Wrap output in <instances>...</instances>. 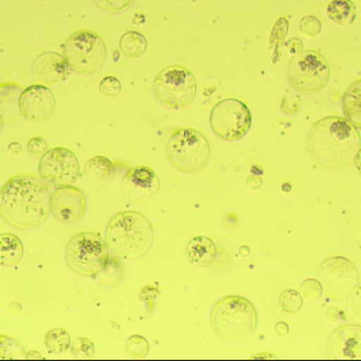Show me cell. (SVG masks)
I'll return each mask as SVG.
<instances>
[{
  "label": "cell",
  "instance_id": "obj_1",
  "mask_svg": "<svg viewBox=\"0 0 361 361\" xmlns=\"http://www.w3.org/2000/svg\"><path fill=\"white\" fill-rule=\"evenodd\" d=\"M52 196L45 181L32 175L12 177L0 192V213L20 229L42 225L51 211Z\"/></svg>",
  "mask_w": 361,
  "mask_h": 361
},
{
  "label": "cell",
  "instance_id": "obj_2",
  "mask_svg": "<svg viewBox=\"0 0 361 361\" xmlns=\"http://www.w3.org/2000/svg\"><path fill=\"white\" fill-rule=\"evenodd\" d=\"M307 147L319 166L340 170L354 161L361 147L360 135L348 120L331 116L319 120L310 128Z\"/></svg>",
  "mask_w": 361,
  "mask_h": 361
},
{
  "label": "cell",
  "instance_id": "obj_3",
  "mask_svg": "<svg viewBox=\"0 0 361 361\" xmlns=\"http://www.w3.org/2000/svg\"><path fill=\"white\" fill-rule=\"evenodd\" d=\"M154 231L147 217L134 211L118 213L109 221L106 243L114 255L124 259H136L151 248Z\"/></svg>",
  "mask_w": 361,
  "mask_h": 361
},
{
  "label": "cell",
  "instance_id": "obj_4",
  "mask_svg": "<svg viewBox=\"0 0 361 361\" xmlns=\"http://www.w3.org/2000/svg\"><path fill=\"white\" fill-rule=\"evenodd\" d=\"M217 336L229 341H242L252 335L257 324L255 306L238 295H230L217 302L211 316Z\"/></svg>",
  "mask_w": 361,
  "mask_h": 361
},
{
  "label": "cell",
  "instance_id": "obj_5",
  "mask_svg": "<svg viewBox=\"0 0 361 361\" xmlns=\"http://www.w3.org/2000/svg\"><path fill=\"white\" fill-rule=\"evenodd\" d=\"M166 155L171 164L183 172H195L210 159L208 139L194 128H180L173 132L166 143Z\"/></svg>",
  "mask_w": 361,
  "mask_h": 361
},
{
  "label": "cell",
  "instance_id": "obj_6",
  "mask_svg": "<svg viewBox=\"0 0 361 361\" xmlns=\"http://www.w3.org/2000/svg\"><path fill=\"white\" fill-rule=\"evenodd\" d=\"M109 255V245L94 232H81L73 236L65 250V259L71 270L94 278L104 267Z\"/></svg>",
  "mask_w": 361,
  "mask_h": 361
},
{
  "label": "cell",
  "instance_id": "obj_7",
  "mask_svg": "<svg viewBox=\"0 0 361 361\" xmlns=\"http://www.w3.org/2000/svg\"><path fill=\"white\" fill-rule=\"evenodd\" d=\"M63 52L71 71L78 73H96L103 66L107 56L102 37L90 30L71 35L64 44Z\"/></svg>",
  "mask_w": 361,
  "mask_h": 361
},
{
  "label": "cell",
  "instance_id": "obj_8",
  "mask_svg": "<svg viewBox=\"0 0 361 361\" xmlns=\"http://www.w3.org/2000/svg\"><path fill=\"white\" fill-rule=\"evenodd\" d=\"M197 83L189 69L169 66L162 69L154 82L156 98L164 106L178 109L187 106L195 98Z\"/></svg>",
  "mask_w": 361,
  "mask_h": 361
},
{
  "label": "cell",
  "instance_id": "obj_9",
  "mask_svg": "<svg viewBox=\"0 0 361 361\" xmlns=\"http://www.w3.org/2000/svg\"><path fill=\"white\" fill-rule=\"evenodd\" d=\"M287 77L289 83L299 92H316L329 82L331 67L320 52L304 50L289 61Z\"/></svg>",
  "mask_w": 361,
  "mask_h": 361
},
{
  "label": "cell",
  "instance_id": "obj_10",
  "mask_svg": "<svg viewBox=\"0 0 361 361\" xmlns=\"http://www.w3.org/2000/svg\"><path fill=\"white\" fill-rule=\"evenodd\" d=\"M252 115L243 101L221 100L211 111L210 126L214 134L226 141L242 139L250 130Z\"/></svg>",
  "mask_w": 361,
  "mask_h": 361
},
{
  "label": "cell",
  "instance_id": "obj_11",
  "mask_svg": "<svg viewBox=\"0 0 361 361\" xmlns=\"http://www.w3.org/2000/svg\"><path fill=\"white\" fill-rule=\"evenodd\" d=\"M317 276L325 295L331 299L348 297L359 282L358 270L355 264L340 255L323 262Z\"/></svg>",
  "mask_w": 361,
  "mask_h": 361
},
{
  "label": "cell",
  "instance_id": "obj_12",
  "mask_svg": "<svg viewBox=\"0 0 361 361\" xmlns=\"http://www.w3.org/2000/svg\"><path fill=\"white\" fill-rule=\"evenodd\" d=\"M39 171L41 178L48 185L68 187L79 177V160L71 149L54 147L42 157Z\"/></svg>",
  "mask_w": 361,
  "mask_h": 361
},
{
  "label": "cell",
  "instance_id": "obj_13",
  "mask_svg": "<svg viewBox=\"0 0 361 361\" xmlns=\"http://www.w3.org/2000/svg\"><path fill=\"white\" fill-rule=\"evenodd\" d=\"M122 188L128 202L147 204L159 193L160 181L151 168L139 166L126 173L122 181Z\"/></svg>",
  "mask_w": 361,
  "mask_h": 361
},
{
  "label": "cell",
  "instance_id": "obj_14",
  "mask_svg": "<svg viewBox=\"0 0 361 361\" xmlns=\"http://www.w3.org/2000/svg\"><path fill=\"white\" fill-rule=\"evenodd\" d=\"M20 113L31 121L47 119L56 109V101L54 92L42 84H35L23 90L20 97Z\"/></svg>",
  "mask_w": 361,
  "mask_h": 361
},
{
  "label": "cell",
  "instance_id": "obj_15",
  "mask_svg": "<svg viewBox=\"0 0 361 361\" xmlns=\"http://www.w3.org/2000/svg\"><path fill=\"white\" fill-rule=\"evenodd\" d=\"M329 357L335 360H361V326L346 324L338 327L327 343Z\"/></svg>",
  "mask_w": 361,
  "mask_h": 361
},
{
  "label": "cell",
  "instance_id": "obj_16",
  "mask_svg": "<svg viewBox=\"0 0 361 361\" xmlns=\"http://www.w3.org/2000/svg\"><path fill=\"white\" fill-rule=\"evenodd\" d=\"M86 198L83 192L75 187L59 188L51 200V212L65 223L77 221L86 211Z\"/></svg>",
  "mask_w": 361,
  "mask_h": 361
},
{
  "label": "cell",
  "instance_id": "obj_17",
  "mask_svg": "<svg viewBox=\"0 0 361 361\" xmlns=\"http://www.w3.org/2000/svg\"><path fill=\"white\" fill-rule=\"evenodd\" d=\"M68 63L58 52H44L32 65L33 78L42 85L54 86L63 83L68 77Z\"/></svg>",
  "mask_w": 361,
  "mask_h": 361
},
{
  "label": "cell",
  "instance_id": "obj_18",
  "mask_svg": "<svg viewBox=\"0 0 361 361\" xmlns=\"http://www.w3.org/2000/svg\"><path fill=\"white\" fill-rule=\"evenodd\" d=\"M84 175L90 185L103 188L113 181L115 177V166L105 156H94L85 164Z\"/></svg>",
  "mask_w": 361,
  "mask_h": 361
},
{
  "label": "cell",
  "instance_id": "obj_19",
  "mask_svg": "<svg viewBox=\"0 0 361 361\" xmlns=\"http://www.w3.org/2000/svg\"><path fill=\"white\" fill-rule=\"evenodd\" d=\"M188 259L197 267L211 265L216 259L217 250L214 242L207 236H195L187 246Z\"/></svg>",
  "mask_w": 361,
  "mask_h": 361
},
{
  "label": "cell",
  "instance_id": "obj_20",
  "mask_svg": "<svg viewBox=\"0 0 361 361\" xmlns=\"http://www.w3.org/2000/svg\"><path fill=\"white\" fill-rule=\"evenodd\" d=\"M342 111L345 119L361 130V79L353 82L344 92Z\"/></svg>",
  "mask_w": 361,
  "mask_h": 361
},
{
  "label": "cell",
  "instance_id": "obj_21",
  "mask_svg": "<svg viewBox=\"0 0 361 361\" xmlns=\"http://www.w3.org/2000/svg\"><path fill=\"white\" fill-rule=\"evenodd\" d=\"M327 16L335 26H350L356 20V6L352 0H331Z\"/></svg>",
  "mask_w": 361,
  "mask_h": 361
},
{
  "label": "cell",
  "instance_id": "obj_22",
  "mask_svg": "<svg viewBox=\"0 0 361 361\" xmlns=\"http://www.w3.org/2000/svg\"><path fill=\"white\" fill-rule=\"evenodd\" d=\"M24 255L22 240L12 233L0 235V261L5 266L18 263Z\"/></svg>",
  "mask_w": 361,
  "mask_h": 361
},
{
  "label": "cell",
  "instance_id": "obj_23",
  "mask_svg": "<svg viewBox=\"0 0 361 361\" xmlns=\"http://www.w3.org/2000/svg\"><path fill=\"white\" fill-rule=\"evenodd\" d=\"M120 51L128 59H138L147 50V41L145 35L137 31H128L122 35L119 43Z\"/></svg>",
  "mask_w": 361,
  "mask_h": 361
},
{
  "label": "cell",
  "instance_id": "obj_24",
  "mask_svg": "<svg viewBox=\"0 0 361 361\" xmlns=\"http://www.w3.org/2000/svg\"><path fill=\"white\" fill-rule=\"evenodd\" d=\"M126 274V266L118 255H109L104 267L97 274L94 278L102 284L114 286L121 282Z\"/></svg>",
  "mask_w": 361,
  "mask_h": 361
},
{
  "label": "cell",
  "instance_id": "obj_25",
  "mask_svg": "<svg viewBox=\"0 0 361 361\" xmlns=\"http://www.w3.org/2000/svg\"><path fill=\"white\" fill-rule=\"evenodd\" d=\"M71 335L64 329H52L46 334L45 344L54 354L65 352L71 348Z\"/></svg>",
  "mask_w": 361,
  "mask_h": 361
},
{
  "label": "cell",
  "instance_id": "obj_26",
  "mask_svg": "<svg viewBox=\"0 0 361 361\" xmlns=\"http://www.w3.org/2000/svg\"><path fill=\"white\" fill-rule=\"evenodd\" d=\"M0 359H27L24 346L9 336H0Z\"/></svg>",
  "mask_w": 361,
  "mask_h": 361
},
{
  "label": "cell",
  "instance_id": "obj_27",
  "mask_svg": "<svg viewBox=\"0 0 361 361\" xmlns=\"http://www.w3.org/2000/svg\"><path fill=\"white\" fill-rule=\"evenodd\" d=\"M281 310L286 314H295L301 310L303 304V295L295 289L283 291L279 298Z\"/></svg>",
  "mask_w": 361,
  "mask_h": 361
},
{
  "label": "cell",
  "instance_id": "obj_28",
  "mask_svg": "<svg viewBox=\"0 0 361 361\" xmlns=\"http://www.w3.org/2000/svg\"><path fill=\"white\" fill-rule=\"evenodd\" d=\"M126 350L134 358H145L149 352V341L142 336H132L126 341Z\"/></svg>",
  "mask_w": 361,
  "mask_h": 361
},
{
  "label": "cell",
  "instance_id": "obj_29",
  "mask_svg": "<svg viewBox=\"0 0 361 361\" xmlns=\"http://www.w3.org/2000/svg\"><path fill=\"white\" fill-rule=\"evenodd\" d=\"M71 354L75 359H92L94 356V345L92 340L80 337L71 343Z\"/></svg>",
  "mask_w": 361,
  "mask_h": 361
},
{
  "label": "cell",
  "instance_id": "obj_30",
  "mask_svg": "<svg viewBox=\"0 0 361 361\" xmlns=\"http://www.w3.org/2000/svg\"><path fill=\"white\" fill-rule=\"evenodd\" d=\"M299 30L302 35L308 39H314L318 37L322 30L320 20L314 16H306L302 18L299 25Z\"/></svg>",
  "mask_w": 361,
  "mask_h": 361
},
{
  "label": "cell",
  "instance_id": "obj_31",
  "mask_svg": "<svg viewBox=\"0 0 361 361\" xmlns=\"http://www.w3.org/2000/svg\"><path fill=\"white\" fill-rule=\"evenodd\" d=\"M100 92L105 98L113 99L121 94V82L114 75H107L100 82Z\"/></svg>",
  "mask_w": 361,
  "mask_h": 361
},
{
  "label": "cell",
  "instance_id": "obj_32",
  "mask_svg": "<svg viewBox=\"0 0 361 361\" xmlns=\"http://www.w3.org/2000/svg\"><path fill=\"white\" fill-rule=\"evenodd\" d=\"M323 287L320 281L307 279L301 284V295L308 301L320 299L323 293Z\"/></svg>",
  "mask_w": 361,
  "mask_h": 361
},
{
  "label": "cell",
  "instance_id": "obj_33",
  "mask_svg": "<svg viewBox=\"0 0 361 361\" xmlns=\"http://www.w3.org/2000/svg\"><path fill=\"white\" fill-rule=\"evenodd\" d=\"M101 10L109 13H118L130 7L135 0H94Z\"/></svg>",
  "mask_w": 361,
  "mask_h": 361
},
{
  "label": "cell",
  "instance_id": "obj_34",
  "mask_svg": "<svg viewBox=\"0 0 361 361\" xmlns=\"http://www.w3.org/2000/svg\"><path fill=\"white\" fill-rule=\"evenodd\" d=\"M300 106H301V100L299 96L291 92H288L281 103V109L287 115H295L299 111Z\"/></svg>",
  "mask_w": 361,
  "mask_h": 361
},
{
  "label": "cell",
  "instance_id": "obj_35",
  "mask_svg": "<svg viewBox=\"0 0 361 361\" xmlns=\"http://www.w3.org/2000/svg\"><path fill=\"white\" fill-rule=\"evenodd\" d=\"M348 305L353 316L361 322V283L350 293Z\"/></svg>",
  "mask_w": 361,
  "mask_h": 361
},
{
  "label": "cell",
  "instance_id": "obj_36",
  "mask_svg": "<svg viewBox=\"0 0 361 361\" xmlns=\"http://www.w3.org/2000/svg\"><path fill=\"white\" fill-rule=\"evenodd\" d=\"M48 151L49 149H48L47 142L42 137H33L28 142V152L31 156L43 157Z\"/></svg>",
  "mask_w": 361,
  "mask_h": 361
},
{
  "label": "cell",
  "instance_id": "obj_37",
  "mask_svg": "<svg viewBox=\"0 0 361 361\" xmlns=\"http://www.w3.org/2000/svg\"><path fill=\"white\" fill-rule=\"evenodd\" d=\"M159 295L160 290L157 287L153 286V285H147L141 288L139 298L142 302H152L153 300L157 299Z\"/></svg>",
  "mask_w": 361,
  "mask_h": 361
},
{
  "label": "cell",
  "instance_id": "obj_38",
  "mask_svg": "<svg viewBox=\"0 0 361 361\" xmlns=\"http://www.w3.org/2000/svg\"><path fill=\"white\" fill-rule=\"evenodd\" d=\"M246 185L250 191H259L263 185V179L257 174L250 175L246 180Z\"/></svg>",
  "mask_w": 361,
  "mask_h": 361
},
{
  "label": "cell",
  "instance_id": "obj_39",
  "mask_svg": "<svg viewBox=\"0 0 361 361\" xmlns=\"http://www.w3.org/2000/svg\"><path fill=\"white\" fill-rule=\"evenodd\" d=\"M286 48L288 50L289 54H298L302 51V48H303V44L300 41L299 39H289L286 43Z\"/></svg>",
  "mask_w": 361,
  "mask_h": 361
},
{
  "label": "cell",
  "instance_id": "obj_40",
  "mask_svg": "<svg viewBox=\"0 0 361 361\" xmlns=\"http://www.w3.org/2000/svg\"><path fill=\"white\" fill-rule=\"evenodd\" d=\"M238 216H236L235 214L230 213V214L226 215L225 219H224V225H225V227L231 229V228H234L238 225Z\"/></svg>",
  "mask_w": 361,
  "mask_h": 361
},
{
  "label": "cell",
  "instance_id": "obj_41",
  "mask_svg": "<svg viewBox=\"0 0 361 361\" xmlns=\"http://www.w3.org/2000/svg\"><path fill=\"white\" fill-rule=\"evenodd\" d=\"M8 152H9L10 155L13 156V157H18V156L22 154V145L18 142L10 143L9 147H8Z\"/></svg>",
  "mask_w": 361,
  "mask_h": 361
},
{
  "label": "cell",
  "instance_id": "obj_42",
  "mask_svg": "<svg viewBox=\"0 0 361 361\" xmlns=\"http://www.w3.org/2000/svg\"><path fill=\"white\" fill-rule=\"evenodd\" d=\"M274 331H276V335L281 336V337L287 335L289 331L288 325L285 322H278L274 326Z\"/></svg>",
  "mask_w": 361,
  "mask_h": 361
},
{
  "label": "cell",
  "instance_id": "obj_43",
  "mask_svg": "<svg viewBox=\"0 0 361 361\" xmlns=\"http://www.w3.org/2000/svg\"><path fill=\"white\" fill-rule=\"evenodd\" d=\"M325 314H326V319L329 322H335V321H337L338 318H339V312H338L337 308L335 307L327 308Z\"/></svg>",
  "mask_w": 361,
  "mask_h": 361
},
{
  "label": "cell",
  "instance_id": "obj_44",
  "mask_svg": "<svg viewBox=\"0 0 361 361\" xmlns=\"http://www.w3.org/2000/svg\"><path fill=\"white\" fill-rule=\"evenodd\" d=\"M9 310L13 316H16V314H18L22 312V305H20V303L14 302V303H12L11 305H10Z\"/></svg>",
  "mask_w": 361,
  "mask_h": 361
},
{
  "label": "cell",
  "instance_id": "obj_45",
  "mask_svg": "<svg viewBox=\"0 0 361 361\" xmlns=\"http://www.w3.org/2000/svg\"><path fill=\"white\" fill-rule=\"evenodd\" d=\"M355 166H356L357 170L360 173L361 175V147L359 149L358 153L356 154V157H355Z\"/></svg>",
  "mask_w": 361,
  "mask_h": 361
},
{
  "label": "cell",
  "instance_id": "obj_46",
  "mask_svg": "<svg viewBox=\"0 0 361 361\" xmlns=\"http://www.w3.org/2000/svg\"><path fill=\"white\" fill-rule=\"evenodd\" d=\"M27 359H44V357L37 350H30L27 353Z\"/></svg>",
  "mask_w": 361,
  "mask_h": 361
},
{
  "label": "cell",
  "instance_id": "obj_47",
  "mask_svg": "<svg viewBox=\"0 0 361 361\" xmlns=\"http://www.w3.org/2000/svg\"><path fill=\"white\" fill-rule=\"evenodd\" d=\"M240 253L242 257H248V255H250V248L246 246V245H244V246L240 247Z\"/></svg>",
  "mask_w": 361,
  "mask_h": 361
}]
</instances>
